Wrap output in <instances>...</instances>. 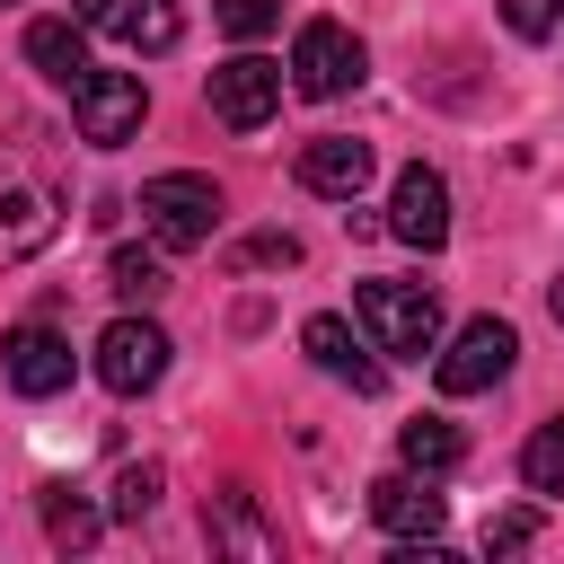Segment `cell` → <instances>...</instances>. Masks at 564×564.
I'll return each instance as SVG.
<instances>
[{
	"label": "cell",
	"mask_w": 564,
	"mask_h": 564,
	"mask_svg": "<svg viewBox=\"0 0 564 564\" xmlns=\"http://www.w3.org/2000/svg\"><path fill=\"white\" fill-rule=\"evenodd\" d=\"M520 485H529V494H564V414L529 432V449H520Z\"/></svg>",
	"instance_id": "19"
},
{
	"label": "cell",
	"mask_w": 564,
	"mask_h": 564,
	"mask_svg": "<svg viewBox=\"0 0 564 564\" xmlns=\"http://www.w3.org/2000/svg\"><path fill=\"white\" fill-rule=\"evenodd\" d=\"M502 26L538 44V35H555V26H564V0H502Z\"/></svg>",
	"instance_id": "21"
},
{
	"label": "cell",
	"mask_w": 564,
	"mask_h": 564,
	"mask_svg": "<svg viewBox=\"0 0 564 564\" xmlns=\"http://www.w3.org/2000/svg\"><path fill=\"white\" fill-rule=\"evenodd\" d=\"M273 18H282V0H220V26H229L238 44H256Z\"/></svg>",
	"instance_id": "23"
},
{
	"label": "cell",
	"mask_w": 564,
	"mask_h": 564,
	"mask_svg": "<svg viewBox=\"0 0 564 564\" xmlns=\"http://www.w3.org/2000/svg\"><path fill=\"white\" fill-rule=\"evenodd\" d=\"M529 538H538V511H502V520L485 529V546H494V555H520Z\"/></svg>",
	"instance_id": "25"
},
{
	"label": "cell",
	"mask_w": 564,
	"mask_h": 564,
	"mask_svg": "<svg viewBox=\"0 0 564 564\" xmlns=\"http://www.w3.org/2000/svg\"><path fill=\"white\" fill-rule=\"evenodd\" d=\"M238 264H300V238H291V229H264V238L238 247Z\"/></svg>",
	"instance_id": "24"
},
{
	"label": "cell",
	"mask_w": 564,
	"mask_h": 564,
	"mask_svg": "<svg viewBox=\"0 0 564 564\" xmlns=\"http://www.w3.org/2000/svg\"><path fill=\"white\" fill-rule=\"evenodd\" d=\"M546 308H555V326H564V273H555V291H546Z\"/></svg>",
	"instance_id": "26"
},
{
	"label": "cell",
	"mask_w": 564,
	"mask_h": 564,
	"mask_svg": "<svg viewBox=\"0 0 564 564\" xmlns=\"http://www.w3.org/2000/svg\"><path fill=\"white\" fill-rule=\"evenodd\" d=\"M370 520H379L388 538H441V494H432V476H414V467L379 476V485H370Z\"/></svg>",
	"instance_id": "14"
},
{
	"label": "cell",
	"mask_w": 564,
	"mask_h": 564,
	"mask_svg": "<svg viewBox=\"0 0 564 564\" xmlns=\"http://www.w3.org/2000/svg\"><path fill=\"white\" fill-rule=\"evenodd\" d=\"M141 220H150L159 247H212V229H220V185L194 176V167H167V176L141 185Z\"/></svg>",
	"instance_id": "2"
},
{
	"label": "cell",
	"mask_w": 564,
	"mask_h": 564,
	"mask_svg": "<svg viewBox=\"0 0 564 564\" xmlns=\"http://www.w3.org/2000/svg\"><path fill=\"white\" fill-rule=\"evenodd\" d=\"M212 115L229 123V132H264L273 115H282V62H264V53H229L220 70H212Z\"/></svg>",
	"instance_id": "5"
},
{
	"label": "cell",
	"mask_w": 564,
	"mask_h": 564,
	"mask_svg": "<svg viewBox=\"0 0 564 564\" xmlns=\"http://www.w3.org/2000/svg\"><path fill=\"white\" fill-rule=\"evenodd\" d=\"M352 317H361L370 352H388V361H423V352L441 344V300H432L423 282H388V273H370V282L352 291Z\"/></svg>",
	"instance_id": "1"
},
{
	"label": "cell",
	"mask_w": 564,
	"mask_h": 564,
	"mask_svg": "<svg viewBox=\"0 0 564 564\" xmlns=\"http://www.w3.org/2000/svg\"><path fill=\"white\" fill-rule=\"evenodd\" d=\"M150 502H159V467H123L115 476V520H141Z\"/></svg>",
	"instance_id": "22"
},
{
	"label": "cell",
	"mask_w": 564,
	"mask_h": 564,
	"mask_svg": "<svg viewBox=\"0 0 564 564\" xmlns=\"http://www.w3.org/2000/svg\"><path fill=\"white\" fill-rule=\"evenodd\" d=\"M62 229V194L35 167H0V264H26L35 247H53Z\"/></svg>",
	"instance_id": "6"
},
{
	"label": "cell",
	"mask_w": 564,
	"mask_h": 564,
	"mask_svg": "<svg viewBox=\"0 0 564 564\" xmlns=\"http://www.w3.org/2000/svg\"><path fill=\"white\" fill-rule=\"evenodd\" d=\"M212 546H229V555H273L282 538L256 520V502H247V494H220V511H212Z\"/></svg>",
	"instance_id": "18"
},
{
	"label": "cell",
	"mask_w": 564,
	"mask_h": 564,
	"mask_svg": "<svg viewBox=\"0 0 564 564\" xmlns=\"http://www.w3.org/2000/svg\"><path fill=\"white\" fill-rule=\"evenodd\" d=\"M106 291H115L123 308H150V300L167 291V264H159L150 247H115V256H106Z\"/></svg>",
	"instance_id": "17"
},
{
	"label": "cell",
	"mask_w": 564,
	"mask_h": 564,
	"mask_svg": "<svg viewBox=\"0 0 564 564\" xmlns=\"http://www.w3.org/2000/svg\"><path fill=\"white\" fill-rule=\"evenodd\" d=\"M167 326H150V317H115L106 335H97V379L115 388V397H141V388H159L167 379Z\"/></svg>",
	"instance_id": "8"
},
{
	"label": "cell",
	"mask_w": 564,
	"mask_h": 564,
	"mask_svg": "<svg viewBox=\"0 0 564 564\" xmlns=\"http://www.w3.org/2000/svg\"><path fill=\"white\" fill-rule=\"evenodd\" d=\"M0 370H9L18 397H62L70 388V335L44 326V317H26V326L0 335Z\"/></svg>",
	"instance_id": "9"
},
{
	"label": "cell",
	"mask_w": 564,
	"mask_h": 564,
	"mask_svg": "<svg viewBox=\"0 0 564 564\" xmlns=\"http://www.w3.org/2000/svg\"><path fill=\"white\" fill-rule=\"evenodd\" d=\"M291 88H300V97H344V88H361V35L335 26V18H308L300 44H291Z\"/></svg>",
	"instance_id": "7"
},
{
	"label": "cell",
	"mask_w": 564,
	"mask_h": 564,
	"mask_svg": "<svg viewBox=\"0 0 564 564\" xmlns=\"http://www.w3.org/2000/svg\"><path fill=\"white\" fill-rule=\"evenodd\" d=\"M300 185L326 194V203H352V194L370 185V141H352V132H317V141L300 150Z\"/></svg>",
	"instance_id": "13"
},
{
	"label": "cell",
	"mask_w": 564,
	"mask_h": 564,
	"mask_svg": "<svg viewBox=\"0 0 564 564\" xmlns=\"http://www.w3.org/2000/svg\"><path fill=\"white\" fill-rule=\"evenodd\" d=\"M300 352H308L326 379H344L352 397H379V388H388V370L370 361V344H361V335H352V317H335V308H317V317L300 326Z\"/></svg>",
	"instance_id": "11"
},
{
	"label": "cell",
	"mask_w": 564,
	"mask_h": 564,
	"mask_svg": "<svg viewBox=\"0 0 564 564\" xmlns=\"http://www.w3.org/2000/svg\"><path fill=\"white\" fill-rule=\"evenodd\" d=\"M70 18L97 26V35H123L132 53H167V44L185 35L176 0H70Z\"/></svg>",
	"instance_id": "12"
},
{
	"label": "cell",
	"mask_w": 564,
	"mask_h": 564,
	"mask_svg": "<svg viewBox=\"0 0 564 564\" xmlns=\"http://www.w3.org/2000/svg\"><path fill=\"white\" fill-rule=\"evenodd\" d=\"M44 538H53V546H97V511L53 485V494H44Z\"/></svg>",
	"instance_id": "20"
},
{
	"label": "cell",
	"mask_w": 564,
	"mask_h": 564,
	"mask_svg": "<svg viewBox=\"0 0 564 564\" xmlns=\"http://www.w3.org/2000/svg\"><path fill=\"white\" fill-rule=\"evenodd\" d=\"M388 238H405V247H441L449 238V185H441V167H397V185H388Z\"/></svg>",
	"instance_id": "10"
},
{
	"label": "cell",
	"mask_w": 564,
	"mask_h": 564,
	"mask_svg": "<svg viewBox=\"0 0 564 564\" xmlns=\"http://www.w3.org/2000/svg\"><path fill=\"white\" fill-rule=\"evenodd\" d=\"M511 361H520V335H511L502 317H467V326L449 335V352H432V379H441L449 397H485V388L511 379Z\"/></svg>",
	"instance_id": "3"
},
{
	"label": "cell",
	"mask_w": 564,
	"mask_h": 564,
	"mask_svg": "<svg viewBox=\"0 0 564 564\" xmlns=\"http://www.w3.org/2000/svg\"><path fill=\"white\" fill-rule=\"evenodd\" d=\"M397 458H405L414 476H449V467L467 458V432H458V423H441V414H414V423L397 432Z\"/></svg>",
	"instance_id": "16"
},
{
	"label": "cell",
	"mask_w": 564,
	"mask_h": 564,
	"mask_svg": "<svg viewBox=\"0 0 564 564\" xmlns=\"http://www.w3.org/2000/svg\"><path fill=\"white\" fill-rule=\"evenodd\" d=\"M70 115H79L88 150H123L141 132V115H150V88H141V70H88L70 88Z\"/></svg>",
	"instance_id": "4"
},
{
	"label": "cell",
	"mask_w": 564,
	"mask_h": 564,
	"mask_svg": "<svg viewBox=\"0 0 564 564\" xmlns=\"http://www.w3.org/2000/svg\"><path fill=\"white\" fill-rule=\"evenodd\" d=\"M0 9H9V0H0Z\"/></svg>",
	"instance_id": "27"
},
{
	"label": "cell",
	"mask_w": 564,
	"mask_h": 564,
	"mask_svg": "<svg viewBox=\"0 0 564 564\" xmlns=\"http://www.w3.org/2000/svg\"><path fill=\"white\" fill-rule=\"evenodd\" d=\"M26 62H35L53 88H79V79L97 70V62H88V26H79V18H35V26H26Z\"/></svg>",
	"instance_id": "15"
}]
</instances>
